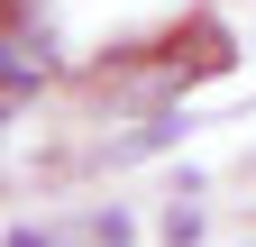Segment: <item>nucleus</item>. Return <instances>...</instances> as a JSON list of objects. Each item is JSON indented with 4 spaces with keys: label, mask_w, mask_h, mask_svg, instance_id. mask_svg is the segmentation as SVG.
Segmentation results:
<instances>
[{
    "label": "nucleus",
    "mask_w": 256,
    "mask_h": 247,
    "mask_svg": "<svg viewBox=\"0 0 256 247\" xmlns=\"http://www.w3.org/2000/svg\"><path fill=\"white\" fill-rule=\"evenodd\" d=\"M46 74H55V46L37 37V28H10V18H0V92L18 101V92H37Z\"/></svg>",
    "instance_id": "1"
}]
</instances>
